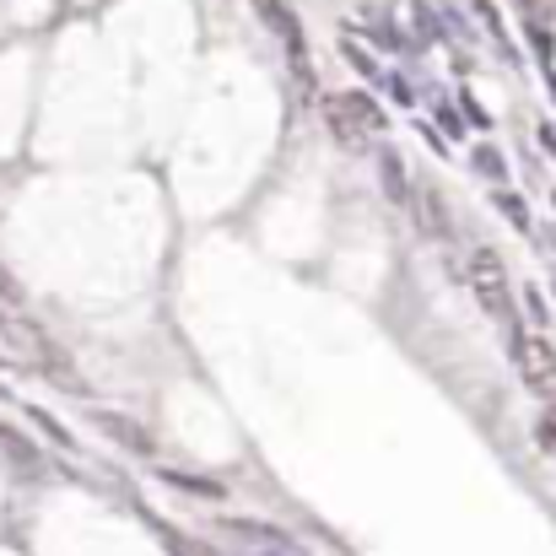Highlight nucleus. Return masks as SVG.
I'll use <instances>...</instances> for the list:
<instances>
[{
  "label": "nucleus",
  "mask_w": 556,
  "mask_h": 556,
  "mask_svg": "<svg viewBox=\"0 0 556 556\" xmlns=\"http://www.w3.org/2000/svg\"><path fill=\"white\" fill-rule=\"evenodd\" d=\"M260 11H265V22H270V27H276V33H281L287 43H298V27L287 22V11H281V0H260Z\"/></svg>",
  "instance_id": "7ed1b4c3"
},
{
  "label": "nucleus",
  "mask_w": 556,
  "mask_h": 556,
  "mask_svg": "<svg viewBox=\"0 0 556 556\" xmlns=\"http://www.w3.org/2000/svg\"><path fill=\"white\" fill-rule=\"evenodd\" d=\"M519 363H525V372H530L535 383H552L556 357H552V346H546V341H519Z\"/></svg>",
  "instance_id": "f03ea898"
},
{
  "label": "nucleus",
  "mask_w": 556,
  "mask_h": 556,
  "mask_svg": "<svg viewBox=\"0 0 556 556\" xmlns=\"http://www.w3.org/2000/svg\"><path fill=\"white\" fill-rule=\"evenodd\" d=\"M470 270H476V292H481L497 314H508V287H503V265H497V254H492V249H476V254H470Z\"/></svg>",
  "instance_id": "f257e3e1"
}]
</instances>
